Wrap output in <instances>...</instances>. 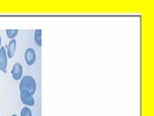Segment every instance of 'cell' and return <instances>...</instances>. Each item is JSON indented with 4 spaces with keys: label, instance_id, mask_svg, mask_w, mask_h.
<instances>
[{
    "label": "cell",
    "instance_id": "cell-1",
    "mask_svg": "<svg viewBox=\"0 0 154 116\" xmlns=\"http://www.w3.org/2000/svg\"><path fill=\"white\" fill-rule=\"evenodd\" d=\"M36 88L37 84L34 77L30 76H25L21 79L20 83H19V90L20 91H26L33 95L36 92Z\"/></svg>",
    "mask_w": 154,
    "mask_h": 116
},
{
    "label": "cell",
    "instance_id": "cell-2",
    "mask_svg": "<svg viewBox=\"0 0 154 116\" xmlns=\"http://www.w3.org/2000/svg\"><path fill=\"white\" fill-rule=\"evenodd\" d=\"M20 101L23 105L27 106H33L35 105V100H34L33 95L26 91H20Z\"/></svg>",
    "mask_w": 154,
    "mask_h": 116
},
{
    "label": "cell",
    "instance_id": "cell-3",
    "mask_svg": "<svg viewBox=\"0 0 154 116\" xmlns=\"http://www.w3.org/2000/svg\"><path fill=\"white\" fill-rule=\"evenodd\" d=\"M7 53H6V48L5 47H0V71L3 72H7Z\"/></svg>",
    "mask_w": 154,
    "mask_h": 116
},
{
    "label": "cell",
    "instance_id": "cell-4",
    "mask_svg": "<svg viewBox=\"0 0 154 116\" xmlns=\"http://www.w3.org/2000/svg\"><path fill=\"white\" fill-rule=\"evenodd\" d=\"M24 59H25L26 64L32 66L36 61V52L33 48H27L25 53H24Z\"/></svg>",
    "mask_w": 154,
    "mask_h": 116
},
{
    "label": "cell",
    "instance_id": "cell-5",
    "mask_svg": "<svg viewBox=\"0 0 154 116\" xmlns=\"http://www.w3.org/2000/svg\"><path fill=\"white\" fill-rule=\"evenodd\" d=\"M12 76L14 80H19L22 77V66L19 64V63H16V64L13 66Z\"/></svg>",
    "mask_w": 154,
    "mask_h": 116
},
{
    "label": "cell",
    "instance_id": "cell-6",
    "mask_svg": "<svg viewBox=\"0 0 154 116\" xmlns=\"http://www.w3.org/2000/svg\"><path fill=\"white\" fill-rule=\"evenodd\" d=\"M16 48H17V41L13 39L9 42L6 47V53H7V57L8 58H13L14 55V52H16Z\"/></svg>",
    "mask_w": 154,
    "mask_h": 116
},
{
    "label": "cell",
    "instance_id": "cell-7",
    "mask_svg": "<svg viewBox=\"0 0 154 116\" xmlns=\"http://www.w3.org/2000/svg\"><path fill=\"white\" fill-rule=\"evenodd\" d=\"M34 39H35L36 45L41 47L42 46V30L41 29H37L35 31V35H34Z\"/></svg>",
    "mask_w": 154,
    "mask_h": 116
},
{
    "label": "cell",
    "instance_id": "cell-8",
    "mask_svg": "<svg viewBox=\"0 0 154 116\" xmlns=\"http://www.w3.org/2000/svg\"><path fill=\"white\" fill-rule=\"evenodd\" d=\"M18 34V30L17 29H8V30H6V35L9 39H13L16 37L17 35Z\"/></svg>",
    "mask_w": 154,
    "mask_h": 116
},
{
    "label": "cell",
    "instance_id": "cell-9",
    "mask_svg": "<svg viewBox=\"0 0 154 116\" xmlns=\"http://www.w3.org/2000/svg\"><path fill=\"white\" fill-rule=\"evenodd\" d=\"M20 116H32V112H31V109L25 106L20 111Z\"/></svg>",
    "mask_w": 154,
    "mask_h": 116
},
{
    "label": "cell",
    "instance_id": "cell-10",
    "mask_svg": "<svg viewBox=\"0 0 154 116\" xmlns=\"http://www.w3.org/2000/svg\"><path fill=\"white\" fill-rule=\"evenodd\" d=\"M0 47H1V36H0Z\"/></svg>",
    "mask_w": 154,
    "mask_h": 116
},
{
    "label": "cell",
    "instance_id": "cell-11",
    "mask_svg": "<svg viewBox=\"0 0 154 116\" xmlns=\"http://www.w3.org/2000/svg\"><path fill=\"white\" fill-rule=\"evenodd\" d=\"M12 116H17V115H16V114H14V115H12Z\"/></svg>",
    "mask_w": 154,
    "mask_h": 116
}]
</instances>
